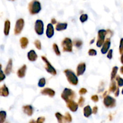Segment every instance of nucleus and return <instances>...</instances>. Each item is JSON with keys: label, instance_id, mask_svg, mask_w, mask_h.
<instances>
[{"label": "nucleus", "instance_id": "nucleus-1", "mask_svg": "<svg viewBox=\"0 0 123 123\" xmlns=\"http://www.w3.org/2000/svg\"><path fill=\"white\" fill-rule=\"evenodd\" d=\"M41 4L38 0H32L28 5V10L31 14H36L40 12Z\"/></svg>", "mask_w": 123, "mask_h": 123}, {"label": "nucleus", "instance_id": "nucleus-2", "mask_svg": "<svg viewBox=\"0 0 123 123\" xmlns=\"http://www.w3.org/2000/svg\"><path fill=\"white\" fill-rule=\"evenodd\" d=\"M65 75L67 78L68 82L72 85H77L78 84V78L75 73L72 70L69 69H66L64 71Z\"/></svg>", "mask_w": 123, "mask_h": 123}, {"label": "nucleus", "instance_id": "nucleus-3", "mask_svg": "<svg viewBox=\"0 0 123 123\" xmlns=\"http://www.w3.org/2000/svg\"><path fill=\"white\" fill-rule=\"evenodd\" d=\"M61 98L66 102L70 100H74L76 97L75 92L70 88H65L61 94Z\"/></svg>", "mask_w": 123, "mask_h": 123}, {"label": "nucleus", "instance_id": "nucleus-4", "mask_svg": "<svg viewBox=\"0 0 123 123\" xmlns=\"http://www.w3.org/2000/svg\"><path fill=\"white\" fill-rule=\"evenodd\" d=\"M62 47V50L64 52H71L73 50V42L72 40L68 37H66L62 40L61 43Z\"/></svg>", "mask_w": 123, "mask_h": 123}, {"label": "nucleus", "instance_id": "nucleus-5", "mask_svg": "<svg viewBox=\"0 0 123 123\" xmlns=\"http://www.w3.org/2000/svg\"><path fill=\"white\" fill-rule=\"evenodd\" d=\"M42 59L43 60V61L45 62V69L46 70L47 72H48L49 73H50L52 75L55 76L56 74V71L54 67L52 66L51 64L50 63L49 61H48V59L45 57L44 56H41Z\"/></svg>", "mask_w": 123, "mask_h": 123}, {"label": "nucleus", "instance_id": "nucleus-6", "mask_svg": "<svg viewBox=\"0 0 123 123\" xmlns=\"http://www.w3.org/2000/svg\"><path fill=\"white\" fill-rule=\"evenodd\" d=\"M103 104L106 108H112L116 106V100L111 96L107 95L103 100Z\"/></svg>", "mask_w": 123, "mask_h": 123}, {"label": "nucleus", "instance_id": "nucleus-7", "mask_svg": "<svg viewBox=\"0 0 123 123\" xmlns=\"http://www.w3.org/2000/svg\"><path fill=\"white\" fill-rule=\"evenodd\" d=\"M106 36V30H100L98 31V37H97V43H96L97 47L100 48V47L102 46L105 42Z\"/></svg>", "mask_w": 123, "mask_h": 123}, {"label": "nucleus", "instance_id": "nucleus-8", "mask_svg": "<svg viewBox=\"0 0 123 123\" xmlns=\"http://www.w3.org/2000/svg\"><path fill=\"white\" fill-rule=\"evenodd\" d=\"M24 25H25V21H24V19L20 18V19H19L18 20H17L14 30V34H20L21 33L22 31L23 30V28H24Z\"/></svg>", "mask_w": 123, "mask_h": 123}, {"label": "nucleus", "instance_id": "nucleus-9", "mask_svg": "<svg viewBox=\"0 0 123 123\" xmlns=\"http://www.w3.org/2000/svg\"><path fill=\"white\" fill-rule=\"evenodd\" d=\"M35 31L36 34L41 36L44 32V24L42 20H37L35 23Z\"/></svg>", "mask_w": 123, "mask_h": 123}, {"label": "nucleus", "instance_id": "nucleus-10", "mask_svg": "<svg viewBox=\"0 0 123 123\" xmlns=\"http://www.w3.org/2000/svg\"><path fill=\"white\" fill-rule=\"evenodd\" d=\"M67 104V107L72 112H75L77 111L79 107V105L78 103H76L74 100H70L68 102H66Z\"/></svg>", "mask_w": 123, "mask_h": 123}, {"label": "nucleus", "instance_id": "nucleus-11", "mask_svg": "<svg viewBox=\"0 0 123 123\" xmlns=\"http://www.w3.org/2000/svg\"><path fill=\"white\" fill-rule=\"evenodd\" d=\"M111 46V40L109 38H107L105 41L104 43L102 45V48L101 49V52L102 54H105L109 50Z\"/></svg>", "mask_w": 123, "mask_h": 123}, {"label": "nucleus", "instance_id": "nucleus-12", "mask_svg": "<svg viewBox=\"0 0 123 123\" xmlns=\"http://www.w3.org/2000/svg\"><path fill=\"white\" fill-rule=\"evenodd\" d=\"M86 69V64L85 62H80L78 64V67L76 68V74L77 76L82 75L85 72Z\"/></svg>", "mask_w": 123, "mask_h": 123}, {"label": "nucleus", "instance_id": "nucleus-13", "mask_svg": "<svg viewBox=\"0 0 123 123\" xmlns=\"http://www.w3.org/2000/svg\"><path fill=\"white\" fill-rule=\"evenodd\" d=\"M41 94L44 96H49L50 97H53L55 95V92L52 89L46 88L41 91Z\"/></svg>", "mask_w": 123, "mask_h": 123}, {"label": "nucleus", "instance_id": "nucleus-14", "mask_svg": "<svg viewBox=\"0 0 123 123\" xmlns=\"http://www.w3.org/2000/svg\"><path fill=\"white\" fill-rule=\"evenodd\" d=\"M46 36L48 38H51L53 37L54 34V28L53 25L52 24H49L47 26L46 29Z\"/></svg>", "mask_w": 123, "mask_h": 123}, {"label": "nucleus", "instance_id": "nucleus-15", "mask_svg": "<svg viewBox=\"0 0 123 123\" xmlns=\"http://www.w3.org/2000/svg\"><path fill=\"white\" fill-rule=\"evenodd\" d=\"M27 67L26 65H23L20 68L17 72V75L19 78H23L25 77V74H26V71Z\"/></svg>", "mask_w": 123, "mask_h": 123}, {"label": "nucleus", "instance_id": "nucleus-16", "mask_svg": "<svg viewBox=\"0 0 123 123\" xmlns=\"http://www.w3.org/2000/svg\"><path fill=\"white\" fill-rule=\"evenodd\" d=\"M12 68H13V61H12V59H9L8 62H7V66L5 68V74L6 75H9L12 72Z\"/></svg>", "mask_w": 123, "mask_h": 123}, {"label": "nucleus", "instance_id": "nucleus-17", "mask_svg": "<svg viewBox=\"0 0 123 123\" xmlns=\"http://www.w3.org/2000/svg\"><path fill=\"white\" fill-rule=\"evenodd\" d=\"M28 59L30 60V61H36L37 60L38 56H37V54L36 53L34 50H31L27 54Z\"/></svg>", "mask_w": 123, "mask_h": 123}, {"label": "nucleus", "instance_id": "nucleus-18", "mask_svg": "<svg viewBox=\"0 0 123 123\" xmlns=\"http://www.w3.org/2000/svg\"><path fill=\"white\" fill-rule=\"evenodd\" d=\"M23 111L28 116H31L33 114V108L31 105H25L23 106Z\"/></svg>", "mask_w": 123, "mask_h": 123}, {"label": "nucleus", "instance_id": "nucleus-19", "mask_svg": "<svg viewBox=\"0 0 123 123\" xmlns=\"http://www.w3.org/2000/svg\"><path fill=\"white\" fill-rule=\"evenodd\" d=\"M10 30V22L9 20H6L4 22V34L6 36H8L9 34Z\"/></svg>", "mask_w": 123, "mask_h": 123}, {"label": "nucleus", "instance_id": "nucleus-20", "mask_svg": "<svg viewBox=\"0 0 123 123\" xmlns=\"http://www.w3.org/2000/svg\"><path fill=\"white\" fill-rule=\"evenodd\" d=\"M9 95V90L6 85H2L0 89V96L2 97H7Z\"/></svg>", "mask_w": 123, "mask_h": 123}, {"label": "nucleus", "instance_id": "nucleus-21", "mask_svg": "<svg viewBox=\"0 0 123 123\" xmlns=\"http://www.w3.org/2000/svg\"><path fill=\"white\" fill-rule=\"evenodd\" d=\"M92 113V110L90 105H87L84 108V115L86 118L90 117Z\"/></svg>", "mask_w": 123, "mask_h": 123}, {"label": "nucleus", "instance_id": "nucleus-22", "mask_svg": "<svg viewBox=\"0 0 123 123\" xmlns=\"http://www.w3.org/2000/svg\"><path fill=\"white\" fill-rule=\"evenodd\" d=\"M67 23H57V24L56 25V31H63L65 30L66 29H67Z\"/></svg>", "mask_w": 123, "mask_h": 123}, {"label": "nucleus", "instance_id": "nucleus-23", "mask_svg": "<svg viewBox=\"0 0 123 123\" xmlns=\"http://www.w3.org/2000/svg\"><path fill=\"white\" fill-rule=\"evenodd\" d=\"M20 43L22 49H25V48H26L29 43L28 39L26 37H22L20 39Z\"/></svg>", "mask_w": 123, "mask_h": 123}, {"label": "nucleus", "instance_id": "nucleus-24", "mask_svg": "<svg viewBox=\"0 0 123 123\" xmlns=\"http://www.w3.org/2000/svg\"><path fill=\"white\" fill-rule=\"evenodd\" d=\"M118 88V87H117V86L116 82L115 81H114V80H112L110 87H109V92H114V93Z\"/></svg>", "mask_w": 123, "mask_h": 123}, {"label": "nucleus", "instance_id": "nucleus-25", "mask_svg": "<svg viewBox=\"0 0 123 123\" xmlns=\"http://www.w3.org/2000/svg\"><path fill=\"white\" fill-rule=\"evenodd\" d=\"M7 117V113L4 111H0V123H3L5 122Z\"/></svg>", "mask_w": 123, "mask_h": 123}, {"label": "nucleus", "instance_id": "nucleus-26", "mask_svg": "<svg viewBox=\"0 0 123 123\" xmlns=\"http://www.w3.org/2000/svg\"><path fill=\"white\" fill-rule=\"evenodd\" d=\"M55 117L57 118L58 121L60 123H62L63 122H65V120H64V116L62 115V114H60V112H56L55 114Z\"/></svg>", "mask_w": 123, "mask_h": 123}, {"label": "nucleus", "instance_id": "nucleus-27", "mask_svg": "<svg viewBox=\"0 0 123 123\" xmlns=\"http://www.w3.org/2000/svg\"><path fill=\"white\" fill-rule=\"evenodd\" d=\"M118 70V67H117V66H115V67H113L111 73V80H114V79L115 78V77L117 76V73Z\"/></svg>", "mask_w": 123, "mask_h": 123}, {"label": "nucleus", "instance_id": "nucleus-28", "mask_svg": "<svg viewBox=\"0 0 123 123\" xmlns=\"http://www.w3.org/2000/svg\"><path fill=\"white\" fill-rule=\"evenodd\" d=\"M53 47V49H54V51L55 52V54H56L57 56H60L61 55V52L60 51V49H59L58 46L57 44L56 43H54L52 46Z\"/></svg>", "mask_w": 123, "mask_h": 123}, {"label": "nucleus", "instance_id": "nucleus-29", "mask_svg": "<svg viewBox=\"0 0 123 123\" xmlns=\"http://www.w3.org/2000/svg\"><path fill=\"white\" fill-rule=\"evenodd\" d=\"M6 75L5 73H4L2 70V65L0 64V82L3 81L6 79Z\"/></svg>", "mask_w": 123, "mask_h": 123}, {"label": "nucleus", "instance_id": "nucleus-30", "mask_svg": "<svg viewBox=\"0 0 123 123\" xmlns=\"http://www.w3.org/2000/svg\"><path fill=\"white\" fill-rule=\"evenodd\" d=\"M64 120H65V122H68V123L72 122V116H71L70 114L68 112H66V114H65Z\"/></svg>", "mask_w": 123, "mask_h": 123}, {"label": "nucleus", "instance_id": "nucleus-31", "mask_svg": "<svg viewBox=\"0 0 123 123\" xmlns=\"http://www.w3.org/2000/svg\"><path fill=\"white\" fill-rule=\"evenodd\" d=\"M82 41L80 40H74L73 42V44L78 48H80L82 46Z\"/></svg>", "mask_w": 123, "mask_h": 123}, {"label": "nucleus", "instance_id": "nucleus-32", "mask_svg": "<svg viewBox=\"0 0 123 123\" xmlns=\"http://www.w3.org/2000/svg\"><path fill=\"white\" fill-rule=\"evenodd\" d=\"M116 80L117 82L118 85L119 87H121L123 85V79L121 78L120 76H117L116 77Z\"/></svg>", "mask_w": 123, "mask_h": 123}, {"label": "nucleus", "instance_id": "nucleus-33", "mask_svg": "<svg viewBox=\"0 0 123 123\" xmlns=\"http://www.w3.org/2000/svg\"><path fill=\"white\" fill-rule=\"evenodd\" d=\"M45 84H46L45 78H41V79L39 80V81H38V86H39V87L42 88V87H43V86H44Z\"/></svg>", "mask_w": 123, "mask_h": 123}, {"label": "nucleus", "instance_id": "nucleus-34", "mask_svg": "<svg viewBox=\"0 0 123 123\" xmlns=\"http://www.w3.org/2000/svg\"><path fill=\"white\" fill-rule=\"evenodd\" d=\"M34 45L38 50H41L42 49V44H41V42L39 40H36L35 41Z\"/></svg>", "mask_w": 123, "mask_h": 123}, {"label": "nucleus", "instance_id": "nucleus-35", "mask_svg": "<svg viewBox=\"0 0 123 123\" xmlns=\"http://www.w3.org/2000/svg\"><path fill=\"white\" fill-rule=\"evenodd\" d=\"M88 15L86 14H83L80 16V20L82 23H84L88 20Z\"/></svg>", "mask_w": 123, "mask_h": 123}, {"label": "nucleus", "instance_id": "nucleus-36", "mask_svg": "<svg viewBox=\"0 0 123 123\" xmlns=\"http://www.w3.org/2000/svg\"><path fill=\"white\" fill-rule=\"evenodd\" d=\"M84 103H85V98L83 97H80L78 100V105L80 107H82L84 105Z\"/></svg>", "mask_w": 123, "mask_h": 123}, {"label": "nucleus", "instance_id": "nucleus-37", "mask_svg": "<svg viewBox=\"0 0 123 123\" xmlns=\"http://www.w3.org/2000/svg\"><path fill=\"white\" fill-rule=\"evenodd\" d=\"M88 55L90 56H96L97 55V51L93 49H90L88 50Z\"/></svg>", "mask_w": 123, "mask_h": 123}, {"label": "nucleus", "instance_id": "nucleus-38", "mask_svg": "<svg viewBox=\"0 0 123 123\" xmlns=\"http://www.w3.org/2000/svg\"><path fill=\"white\" fill-rule=\"evenodd\" d=\"M119 50H120V53L122 55L123 54V38H121V41H120V48H119Z\"/></svg>", "mask_w": 123, "mask_h": 123}, {"label": "nucleus", "instance_id": "nucleus-39", "mask_svg": "<svg viewBox=\"0 0 123 123\" xmlns=\"http://www.w3.org/2000/svg\"><path fill=\"white\" fill-rule=\"evenodd\" d=\"M86 92H87V90L85 88H80V90L79 91V94H80V95L85 94Z\"/></svg>", "mask_w": 123, "mask_h": 123}, {"label": "nucleus", "instance_id": "nucleus-40", "mask_svg": "<svg viewBox=\"0 0 123 123\" xmlns=\"http://www.w3.org/2000/svg\"><path fill=\"white\" fill-rule=\"evenodd\" d=\"M112 53H113L112 49H110V50H108L107 57H108V58H109V60H111V59L112 58Z\"/></svg>", "mask_w": 123, "mask_h": 123}, {"label": "nucleus", "instance_id": "nucleus-41", "mask_svg": "<svg viewBox=\"0 0 123 123\" xmlns=\"http://www.w3.org/2000/svg\"><path fill=\"white\" fill-rule=\"evenodd\" d=\"M113 36V32L110 30H106V36L108 38L111 37Z\"/></svg>", "mask_w": 123, "mask_h": 123}, {"label": "nucleus", "instance_id": "nucleus-42", "mask_svg": "<svg viewBox=\"0 0 123 123\" xmlns=\"http://www.w3.org/2000/svg\"><path fill=\"white\" fill-rule=\"evenodd\" d=\"M45 121V118L44 117H40L38 118L37 120V123H42Z\"/></svg>", "mask_w": 123, "mask_h": 123}, {"label": "nucleus", "instance_id": "nucleus-43", "mask_svg": "<svg viewBox=\"0 0 123 123\" xmlns=\"http://www.w3.org/2000/svg\"><path fill=\"white\" fill-rule=\"evenodd\" d=\"M91 98L94 102H97L98 101V100H99L98 99V97L97 95H94V96H92V97H91Z\"/></svg>", "mask_w": 123, "mask_h": 123}, {"label": "nucleus", "instance_id": "nucleus-44", "mask_svg": "<svg viewBox=\"0 0 123 123\" xmlns=\"http://www.w3.org/2000/svg\"><path fill=\"white\" fill-rule=\"evenodd\" d=\"M97 112H98V107L97 106H94L93 108V109H92V113H93L94 114H96L97 113Z\"/></svg>", "mask_w": 123, "mask_h": 123}, {"label": "nucleus", "instance_id": "nucleus-45", "mask_svg": "<svg viewBox=\"0 0 123 123\" xmlns=\"http://www.w3.org/2000/svg\"><path fill=\"white\" fill-rule=\"evenodd\" d=\"M51 22L52 24H55L56 23V19H55V18H52V19H51Z\"/></svg>", "mask_w": 123, "mask_h": 123}, {"label": "nucleus", "instance_id": "nucleus-46", "mask_svg": "<svg viewBox=\"0 0 123 123\" xmlns=\"http://www.w3.org/2000/svg\"><path fill=\"white\" fill-rule=\"evenodd\" d=\"M120 72H121V74H123V66L121 67V68H120Z\"/></svg>", "mask_w": 123, "mask_h": 123}, {"label": "nucleus", "instance_id": "nucleus-47", "mask_svg": "<svg viewBox=\"0 0 123 123\" xmlns=\"http://www.w3.org/2000/svg\"><path fill=\"white\" fill-rule=\"evenodd\" d=\"M121 63L123 64V54H122V55H121Z\"/></svg>", "mask_w": 123, "mask_h": 123}, {"label": "nucleus", "instance_id": "nucleus-48", "mask_svg": "<svg viewBox=\"0 0 123 123\" xmlns=\"http://www.w3.org/2000/svg\"><path fill=\"white\" fill-rule=\"evenodd\" d=\"M94 40H95V38H94L93 39H92V40H91V42H90V44H92V43H93L94 42Z\"/></svg>", "mask_w": 123, "mask_h": 123}, {"label": "nucleus", "instance_id": "nucleus-49", "mask_svg": "<svg viewBox=\"0 0 123 123\" xmlns=\"http://www.w3.org/2000/svg\"><path fill=\"white\" fill-rule=\"evenodd\" d=\"M122 94H123V90H122Z\"/></svg>", "mask_w": 123, "mask_h": 123}, {"label": "nucleus", "instance_id": "nucleus-50", "mask_svg": "<svg viewBox=\"0 0 123 123\" xmlns=\"http://www.w3.org/2000/svg\"><path fill=\"white\" fill-rule=\"evenodd\" d=\"M9 1H15V0H9Z\"/></svg>", "mask_w": 123, "mask_h": 123}, {"label": "nucleus", "instance_id": "nucleus-51", "mask_svg": "<svg viewBox=\"0 0 123 123\" xmlns=\"http://www.w3.org/2000/svg\"><path fill=\"white\" fill-rule=\"evenodd\" d=\"M0 89H1V88H0Z\"/></svg>", "mask_w": 123, "mask_h": 123}]
</instances>
